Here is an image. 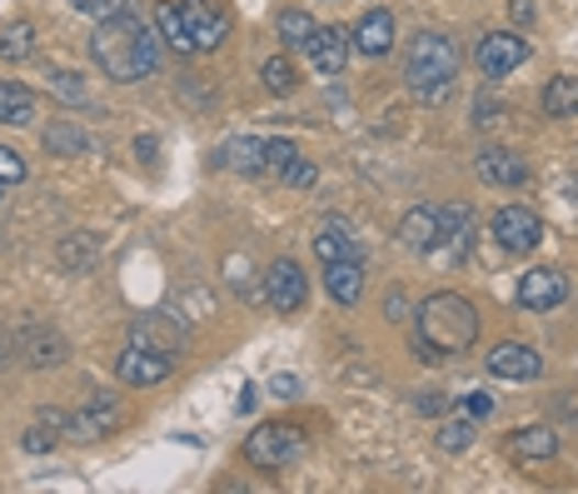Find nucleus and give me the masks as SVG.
I'll list each match as a JSON object with an SVG mask.
<instances>
[{
    "label": "nucleus",
    "instance_id": "1",
    "mask_svg": "<svg viewBox=\"0 0 578 494\" xmlns=\"http://www.w3.org/2000/svg\"><path fill=\"white\" fill-rule=\"evenodd\" d=\"M90 55H96V65L110 80H145V76H155V65H160V41L145 31V21H140L135 11H120L96 25Z\"/></svg>",
    "mask_w": 578,
    "mask_h": 494
},
{
    "label": "nucleus",
    "instance_id": "2",
    "mask_svg": "<svg viewBox=\"0 0 578 494\" xmlns=\"http://www.w3.org/2000/svg\"><path fill=\"white\" fill-rule=\"evenodd\" d=\"M474 340H479V315H474V305L464 300V295L440 290V295H429V300L419 305V315H414L419 360L440 365V360L474 350Z\"/></svg>",
    "mask_w": 578,
    "mask_h": 494
},
{
    "label": "nucleus",
    "instance_id": "3",
    "mask_svg": "<svg viewBox=\"0 0 578 494\" xmlns=\"http://www.w3.org/2000/svg\"><path fill=\"white\" fill-rule=\"evenodd\" d=\"M454 76H459V45L440 31H424L409 41V61H404V80L414 96L424 100H444L454 90Z\"/></svg>",
    "mask_w": 578,
    "mask_h": 494
},
{
    "label": "nucleus",
    "instance_id": "4",
    "mask_svg": "<svg viewBox=\"0 0 578 494\" xmlns=\"http://www.w3.org/2000/svg\"><path fill=\"white\" fill-rule=\"evenodd\" d=\"M245 450L249 464H259V470H285V464H294L304 454V430H294V425H259Z\"/></svg>",
    "mask_w": 578,
    "mask_h": 494
},
{
    "label": "nucleus",
    "instance_id": "5",
    "mask_svg": "<svg viewBox=\"0 0 578 494\" xmlns=\"http://www.w3.org/2000/svg\"><path fill=\"white\" fill-rule=\"evenodd\" d=\"M493 240H499L509 255H529V250L544 240V220L529 210V205H503L493 216Z\"/></svg>",
    "mask_w": 578,
    "mask_h": 494
},
{
    "label": "nucleus",
    "instance_id": "6",
    "mask_svg": "<svg viewBox=\"0 0 578 494\" xmlns=\"http://www.w3.org/2000/svg\"><path fill=\"white\" fill-rule=\"evenodd\" d=\"M120 419H125L120 395L96 389V395L86 399V409H76V415H70V435H76V440H105V435L120 430Z\"/></svg>",
    "mask_w": 578,
    "mask_h": 494
},
{
    "label": "nucleus",
    "instance_id": "7",
    "mask_svg": "<svg viewBox=\"0 0 578 494\" xmlns=\"http://www.w3.org/2000/svg\"><path fill=\"white\" fill-rule=\"evenodd\" d=\"M474 61H479V70L489 80H499L529 61V45H524V35H514V31H489L479 45H474Z\"/></svg>",
    "mask_w": 578,
    "mask_h": 494
},
{
    "label": "nucleus",
    "instance_id": "8",
    "mask_svg": "<svg viewBox=\"0 0 578 494\" xmlns=\"http://www.w3.org/2000/svg\"><path fill=\"white\" fill-rule=\"evenodd\" d=\"M304 295H310V279L294 260H275L265 275V300L275 305L279 315H300L304 310Z\"/></svg>",
    "mask_w": 578,
    "mask_h": 494
},
{
    "label": "nucleus",
    "instance_id": "9",
    "mask_svg": "<svg viewBox=\"0 0 578 494\" xmlns=\"http://www.w3.org/2000/svg\"><path fill=\"white\" fill-rule=\"evenodd\" d=\"M170 370H175V355H165V350H145V344H125L115 375L125 380V385H160Z\"/></svg>",
    "mask_w": 578,
    "mask_h": 494
},
{
    "label": "nucleus",
    "instance_id": "10",
    "mask_svg": "<svg viewBox=\"0 0 578 494\" xmlns=\"http://www.w3.org/2000/svg\"><path fill=\"white\" fill-rule=\"evenodd\" d=\"M564 300H568V279L558 275V270L538 265L519 279V305H524V310H558Z\"/></svg>",
    "mask_w": 578,
    "mask_h": 494
},
{
    "label": "nucleus",
    "instance_id": "11",
    "mask_svg": "<svg viewBox=\"0 0 578 494\" xmlns=\"http://www.w3.org/2000/svg\"><path fill=\"white\" fill-rule=\"evenodd\" d=\"M310 61H314V70L320 76H344V65H349V35L340 31V25H314V35H310Z\"/></svg>",
    "mask_w": 578,
    "mask_h": 494
},
{
    "label": "nucleus",
    "instance_id": "12",
    "mask_svg": "<svg viewBox=\"0 0 578 494\" xmlns=\"http://www.w3.org/2000/svg\"><path fill=\"white\" fill-rule=\"evenodd\" d=\"M489 375H499V380H538V375H544V360H538V350L509 340V344H493V350H489Z\"/></svg>",
    "mask_w": 578,
    "mask_h": 494
},
{
    "label": "nucleus",
    "instance_id": "13",
    "mask_svg": "<svg viewBox=\"0 0 578 494\" xmlns=\"http://www.w3.org/2000/svg\"><path fill=\"white\" fill-rule=\"evenodd\" d=\"M479 175L489 185L519 190V185H529V161L519 151H509V145H489V151H479Z\"/></svg>",
    "mask_w": 578,
    "mask_h": 494
},
{
    "label": "nucleus",
    "instance_id": "14",
    "mask_svg": "<svg viewBox=\"0 0 578 494\" xmlns=\"http://www.w3.org/2000/svg\"><path fill=\"white\" fill-rule=\"evenodd\" d=\"M349 45L359 55H369V61L389 55V45H394V15H389V11H365V15H359V25H354Z\"/></svg>",
    "mask_w": 578,
    "mask_h": 494
},
{
    "label": "nucleus",
    "instance_id": "15",
    "mask_svg": "<svg viewBox=\"0 0 578 494\" xmlns=\"http://www.w3.org/2000/svg\"><path fill=\"white\" fill-rule=\"evenodd\" d=\"M130 344H145V350L180 355V350H185V330L170 320V315H145V320L130 325Z\"/></svg>",
    "mask_w": 578,
    "mask_h": 494
},
{
    "label": "nucleus",
    "instance_id": "16",
    "mask_svg": "<svg viewBox=\"0 0 578 494\" xmlns=\"http://www.w3.org/2000/svg\"><path fill=\"white\" fill-rule=\"evenodd\" d=\"M185 25H190L194 51H214V45H225V35H230L225 15L210 11V6H200V0H190V6H185Z\"/></svg>",
    "mask_w": 578,
    "mask_h": 494
},
{
    "label": "nucleus",
    "instance_id": "17",
    "mask_svg": "<svg viewBox=\"0 0 578 494\" xmlns=\"http://www.w3.org/2000/svg\"><path fill=\"white\" fill-rule=\"evenodd\" d=\"M324 290H330V300L354 305L365 290V260H330L324 265Z\"/></svg>",
    "mask_w": 578,
    "mask_h": 494
},
{
    "label": "nucleus",
    "instance_id": "18",
    "mask_svg": "<svg viewBox=\"0 0 578 494\" xmlns=\"http://www.w3.org/2000/svg\"><path fill=\"white\" fill-rule=\"evenodd\" d=\"M509 454H514L519 464H529V460H554V454H558V435L548 430V425H524V430L509 435Z\"/></svg>",
    "mask_w": 578,
    "mask_h": 494
},
{
    "label": "nucleus",
    "instance_id": "19",
    "mask_svg": "<svg viewBox=\"0 0 578 494\" xmlns=\"http://www.w3.org/2000/svg\"><path fill=\"white\" fill-rule=\"evenodd\" d=\"M399 240H404L409 250H434V240H440V210H434V205H414V210L399 220Z\"/></svg>",
    "mask_w": 578,
    "mask_h": 494
},
{
    "label": "nucleus",
    "instance_id": "20",
    "mask_svg": "<svg viewBox=\"0 0 578 494\" xmlns=\"http://www.w3.org/2000/svg\"><path fill=\"white\" fill-rule=\"evenodd\" d=\"M314 255L330 265V260H359V240L349 235L344 220H324L320 235H314Z\"/></svg>",
    "mask_w": 578,
    "mask_h": 494
},
{
    "label": "nucleus",
    "instance_id": "21",
    "mask_svg": "<svg viewBox=\"0 0 578 494\" xmlns=\"http://www.w3.org/2000/svg\"><path fill=\"white\" fill-rule=\"evenodd\" d=\"M35 120V96L21 80H0V125H31Z\"/></svg>",
    "mask_w": 578,
    "mask_h": 494
},
{
    "label": "nucleus",
    "instance_id": "22",
    "mask_svg": "<svg viewBox=\"0 0 578 494\" xmlns=\"http://www.w3.org/2000/svg\"><path fill=\"white\" fill-rule=\"evenodd\" d=\"M544 116L554 120H568L578 116V76H554L544 86Z\"/></svg>",
    "mask_w": 578,
    "mask_h": 494
},
{
    "label": "nucleus",
    "instance_id": "23",
    "mask_svg": "<svg viewBox=\"0 0 578 494\" xmlns=\"http://www.w3.org/2000/svg\"><path fill=\"white\" fill-rule=\"evenodd\" d=\"M155 31H160V41L170 45V51H180V55L194 51L190 25H185V11H180V6H160V11H155Z\"/></svg>",
    "mask_w": 578,
    "mask_h": 494
},
{
    "label": "nucleus",
    "instance_id": "24",
    "mask_svg": "<svg viewBox=\"0 0 578 494\" xmlns=\"http://www.w3.org/2000/svg\"><path fill=\"white\" fill-rule=\"evenodd\" d=\"M220 165H235V171H265V140H230L225 151H220Z\"/></svg>",
    "mask_w": 578,
    "mask_h": 494
},
{
    "label": "nucleus",
    "instance_id": "25",
    "mask_svg": "<svg viewBox=\"0 0 578 494\" xmlns=\"http://www.w3.org/2000/svg\"><path fill=\"white\" fill-rule=\"evenodd\" d=\"M25 360H31L35 370H45V365H60L65 360V340L55 330H35L31 340H25Z\"/></svg>",
    "mask_w": 578,
    "mask_h": 494
},
{
    "label": "nucleus",
    "instance_id": "26",
    "mask_svg": "<svg viewBox=\"0 0 578 494\" xmlns=\"http://www.w3.org/2000/svg\"><path fill=\"white\" fill-rule=\"evenodd\" d=\"M45 86H51V96L65 100V106H86V100H90L86 76H76V70H51V76H45Z\"/></svg>",
    "mask_w": 578,
    "mask_h": 494
},
{
    "label": "nucleus",
    "instance_id": "27",
    "mask_svg": "<svg viewBox=\"0 0 578 494\" xmlns=\"http://www.w3.org/2000/svg\"><path fill=\"white\" fill-rule=\"evenodd\" d=\"M41 140H45V151L51 155H86L90 151V135L76 125H51Z\"/></svg>",
    "mask_w": 578,
    "mask_h": 494
},
{
    "label": "nucleus",
    "instance_id": "28",
    "mask_svg": "<svg viewBox=\"0 0 578 494\" xmlns=\"http://www.w3.org/2000/svg\"><path fill=\"white\" fill-rule=\"evenodd\" d=\"M294 86H300V76H294V65H289L285 55L265 61V90H269V96H289Z\"/></svg>",
    "mask_w": 578,
    "mask_h": 494
},
{
    "label": "nucleus",
    "instance_id": "29",
    "mask_svg": "<svg viewBox=\"0 0 578 494\" xmlns=\"http://www.w3.org/2000/svg\"><path fill=\"white\" fill-rule=\"evenodd\" d=\"M310 35H314V21L304 11H285L279 15V41L294 51V45H310Z\"/></svg>",
    "mask_w": 578,
    "mask_h": 494
},
{
    "label": "nucleus",
    "instance_id": "30",
    "mask_svg": "<svg viewBox=\"0 0 578 494\" xmlns=\"http://www.w3.org/2000/svg\"><path fill=\"white\" fill-rule=\"evenodd\" d=\"M35 51V31H31V25H11V31H5V35H0V55H5V61H25V55H31Z\"/></svg>",
    "mask_w": 578,
    "mask_h": 494
},
{
    "label": "nucleus",
    "instance_id": "31",
    "mask_svg": "<svg viewBox=\"0 0 578 494\" xmlns=\"http://www.w3.org/2000/svg\"><path fill=\"white\" fill-rule=\"evenodd\" d=\"M60 260H65V270L96 265V240H90V235H70V240L60 245Z\"/></svg>",
    "mask_w": 578,
    "mask_h": 494
},
{
    "label": "nucleus",
    "instance_id": "32",
    "mask_svg": "<svg viewBox=\"0 0 578 494\" xmlns=\"http://www.w3.org/2000/svg\"><path fill=\"white\" fill-rule=\"evenodd\" d=\"M440 444H444L449 454L469 450V444H474V425H469V419H449V425L440 430Z\"/></svg>",
    "mask_w": 578,
    "mask_h": 494
},
{
    "label": "nucleus",
    "instance_id": "33",
    "mask_svg": "<svg viewBox=\"0 0 578 494\" xmlns=\"http://www.w3.org/2000/svg\"><path fill=\"white\" fill-rule=\"evenodd\" d=\"M469 205H449V210H440V235H454V240H464L469 235Z\"/></svg>",
    "mask_w": 578,
    "mask_h": 494
},
{
    "label": "nucleus",
    "instance_id": "34",
    "mask_svg": "<svg viewBox=\"0 0 578 494\" xmlns=\"http://www.w3.org/2000/svg\"><path fill=\"white\" fill-rule=\"evenodd\" d=\"M294 161H300L294 140H265V165H269V171H289Z\"/></svg>",
    "mask_w": 578,
    "mask_h": 494
},
{
    "label": "nucleus",
    "instance_id": "35",
    "mask_svg": "<svg viewBox=\"0 0 578 494\" xmlns=\"http://www.w3.org/2000/svg\"><path fill=\"white\" fill-rule=\"evenodd\" d=\"M80 15H90V21H110V15H120V11H130L125 0H70Z\"/></svg>",
    "mask_w": 578,
    "mask_h": 494
},
{
    "label": "nucleus",
    "instance_id": "36",
    "mask_svg": "<svg viewBox=\"0 0 578 494\" xmlns=\"http://www.w3.org/2000/svg\"><path fill=\"white\" fill-rule=\"evenodd\" d=\"M21 180H25V161L11 145H0V185H21Z\"/></svg>",
    "mask_w": 578,
    "mask_h": 494
},
{
    "label": "nucleus",
    "instance_id": "37",
    "mask_svg": "<svg viewBox=\"0 0 578 494\" xmlns=\"http://www.w3.org/2000/svg\"><path fill=\"white\" fill-rule=\"evenodd\" d=\"M55 440H60V435H55L51 425H45V419H41V425H35V430H25V440H21V444H25V450H31V454H45V450H51Z\"/></svg>",
    "mask_w": 578,
    "mask_h": 494
},
{
    "label": "nucleus",
    "instance_id": "38",
    "mask_svg": "<svg viewBox=\"0 0 578 494\" xmlns=\"http://www.w3.org/2000/svg\"><path fill=\"white\" fill-rule=\"evenodd\" d=\"M285 180L294 185V190H310V185L320 180V175H314V165H310V161H294V165L285 171Z\"/></svg>",
    "mask_w": 578,
    "mask_h": 494
},
{
    "label": "nucleus",
    "instance_id": "39",
    "mask_svg": "<svg viewBox=\"0 0 578 494\" xmlns=\"http://www.w3.org/2000/svg\"><path fill=\"white\" fill-rule=\"evenodd\" d=\"M464 409H469V419H489L493 415V395H464Z\"/></svg>",
    "mask_w": 578,
    "mask_h": 494
},
{
    "label": "nucleus",
    "instance_id": "40",
    "mask_svg": "<svg viewBox=\"0 0 578 494\" xmlns=\"http://www.w3.org/2000/svg\"><path fill=\"white\" fill-rule=\"evenodd\" d=\"M294 389H300V380H289V375H279V380H275V395H279V399H289Z\"/></svg>",
    "mask_w": 578,
    "mask_h": 494
},
{
    "label": "nucleus",
    "instance_id": "41",
    "mask_svg": "<svg viewBox=\"0 0 578 494\" xmlns=\"http://www.w3.org/2000/svg\"><path fill=\"white\" fill-rule=\"evenodd\" d=\"M509 11H514V21H534V0H514Z\"/></svg>",
    "mask_w": 578,
    "mask_h": 494
},
{
    "label": "nucleus",
    "instance_id": "42",
    "mask_svg": "<svg viewBox=\"0 0 578 494\" xmlns=\"http://www.w3.org/2000/svg\"><path fill=\"white\" fill-rule=\"evenodd\" d=\"M255 399H259V389H255V385H245V389H240V409H245V415L255 409Z\"/></svg>",
    "mask_w": 578,
    "mask_h": 494
},
{
    "label": "nucleus",
    "instance_id": "43",
    "mask_svg": "<svg viewBox=\"0 0 578 494\" xmlns=\"http://www.w3.org/2000/svg\"><path fill=\"white\" fill-rule=\"evenodd\" d=\"M0 190H5V185H0Z\"/></svg>",
    "mask_w": 578,
    "mask_h": 494
}]
</instances>
